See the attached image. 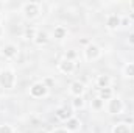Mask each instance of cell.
<instances>
[{"mask_svg": "<svg viewBox=\"0 0 134 133\" xmlns=\"http://www.w3.org/2000/svg\"><path fill=\"white\" fill-rule=\"evenodd\" d=\"M17 83V75L16 70L11 67H3L0 69V88L5 91H11L16 88Z\"/></svg>", "mask_w": 134, "mask_h": 133, "instance_id": "1", "label": "cell"}, {"mask_svg": "<svg viewBox=\"0 0 134 133\" xmlns=\"http://www.w3.org/2000/svg\"><path fill=\"white\" fill-rule=\"evenodd\" d=\"M20 13L27 21H34L42 13V3L41 2H25L20 6Z\"/></svg>", "mask_w": 134, "mask_h": 133, "instance_id": "2", "label": "cell"}, {"mask_svg": "<svg viewBox=\"0 0 134 133\" xmlns=\"http://www.w3.org/2000/svg\"><path fill=\"white\" fill-rule=\"evenodd\" d=\"M104 108H106L108 114H111V116H119V114H122V113L125 111V103H123V100L120 99L119 96H114L111 100L106 102Z\"/></svg>", "mask_w": 134, "mask_h": 133, "instance_id": "3", "label": "cell"}, {"mask_svg": "<svg viewBox=\"0 0 134 133\" xmlns=\"http://www.w3.org/2000/svg\"><path fill=\"white\" fill-rule=\"evenodd\" d=\"M48 93H50V89L47 88V85L42 80L41 81H34L33 85L30 86V89H28V94L33 99H44V97L48 96Z\"/></svg>", "mask_w": 134, "mask_h": 133, "instance_id": "4", "label": "cell"}, {"mask_svg": "<svg viewBox=\"0 0 134 133\" xmlns=\"http://www.w3.org/2000/svg\"><path fill=\"white\" fill-rule=\"evenodd\" d=\"M103 50H101L100 45H97L95 42H91L89 45H86L83 49V55H84V60L86 61H97L101 57Z\"/></svg>", "mask_w": 134, "mask_h": 133, "instance_id": "5", "label": "cell"}, {"mask_svg": "<svg viewBox=\"0 0 134 133\" xmlns=\"http://www.w3.org/2000/svg\"><path fill=\"white\" fill-rule=\"evenodd\" d=\"M0 53H2V57H3L5 60H14V58L19 55V47H17L14 42H8V44H5V45L2 47Z\"/></svg>", "mask_w": 134, "mask_h": 133, "instance_id": "6", "label": "cell"}, {"mask_svg": "<svg viewBox=\"0 0 134 133\" xmlns=\"http://www.w3.org/2000/svg\"><path fill=\"white\" fill-rule=\"evenodd\" d=\"M122 27V17L115 13H111L106 16V28L109 32H117Z\"/></svg>", "mask_w": 134, "mask_h": 133, "instance_id": "7", "label": "cell"}, {"mask_svg": "<svg viewBox=\"0 0 134 133\" xmlns=\"http://www.w3.org/2000/svg\"><path fill=\"white\" fill-rule=\"evenodd\" d=\"M69 93H70V96H73V97H83L84 93H86V86H84L83 81L73 80V81L69 85Z\"/></svg>", "mask_w": 134, "mask_h": 133, "instance_id": "8", "label": "cell"}, {"mask_svg": "<svg viewBox=\"0 0 134 133\" xmlns=\"http://www.w3.org/2000/svg\"><path fill=\"white\" fill-rule=\"evenodd\" d=\"M75 69H76L75 61H70V60L63 58V60L58 63V70H59L61 74H64V75H72V74L75 72Z\"/></svg>", "mask_w": 134, "mask_h": 133, "instance_id": "9", "label": "cell"}, {"mask_svg": "<svg viewBox=\"0 0 134 133\" xmlns=\"http://www.w3.org/2000/svg\"><path fill=\"white\" fill-rule=\"evenodd\" d=\"M69 36V30H67L66 25H55L53 30H52V38L58 42H63Z\"/></svg>", "mask_w": 134, "mask_h": 133, "instance_id": "10", "label": "cell"}, {"mask_svg": "<svg viewBox=\"0 0 134 133\" xmlns=\"http://www.w3.org/2000/svg\"><path fill=\"white\" fill-rule=\"evenodd\" d=\"M55 116H56L58 121H61V122H67L70 117H73V113H72L70 108H67L66 105H63V106H58V108L55 110Z\"/></svg>", "mask_w": 134, "mask_h": 133, "instance_id": "11", "label": "cell"}, {"mask_svg": "<svg viewBox=\"0 0 134 133\" xmlns=\"http://www.w3.org/2000/svg\"><path fill=\"white\" fill-rule=\"evenodd\" d=\"M81 125H83V122H81L76 116H73V117H70V119L66 122L64 129H66L69 133H76V132L81 130Z\"/></svg>", "mask_w": 134, "mask_h": 133, "instance_id": "12", "label": "cell"}, {"mask_svg": "<svg viewBox=\"0 0 134 133\" xmlns=\"http://www.w3.org/2000/svg\"><path fill=\"white\" fill-rule=\"evenodd\" d=\"M48 41H50V36H48L47 32L37 30V33H36V36H34V39H33V44L36 47H44V45L48 44Z\"/></svg>", "mask_w": 134, "mask_h": 133, "instance_id": "13", "label": "cell"}, {"mask_svg": "<svg viewBox=\"0 0 134 133\" xmlns=\"http://www.w3.org/2000/svg\"><path fill=\"white\" fill-rule=\"evenodd\" d=\"M95 83H97V88H98V89L111 88V85H112V78H111V75H108V74H101V75L97 77Z\"/></svg>", "mask_w": 134, "mask_h": 133, "instance_id": "14", "label": "cell"}, {"mask_svg": "<svg viewBox=\"0 0 134 133\" xmlns=\"http://www.w3.org/2000/svg\"><path fill=\"white\" fill-rule=\"evenodd\" d=\"M111 133H131V125L128 122H117L112 125Z\"/></svg>", "mask_w": 134, "mask_h": 133, "instance_id": "15", "label": "cell"}, {"mask_svg": "<svg viewBox=\"0 0 134 133\" xmlns=\"http://www.w3.org/2000/svg\"><path fill=\"white\" fill-rule=\"evenodd\" d=\"M114 89L112 88H103V89H98V97H100L103 102H108L114 97Z\"/></svg>", "mask_w": 134, "mask_h": 133, "instance_id": "16", "label": "cell"}, {"mask_svg": "<svg viewBox=\"0 0 134 133\" xmlns=\"http://www.w3.org/2000/svg\"><path fill=\"white\" fill-rule=\"evenodd\" d=\"M122 74L125 78H134V63H126L122 69Z\"/></svg>", "mask_w": 134, "mask_h": 133, "instance_id": "17", "label": "cell"}, {"mask_svg": "<svg viewBox=\"0 0 134 133\" xmlns=\"http://www.w3.org/2000/svg\"><path fill=\"white\" fill-rule=\"evenodd\" d=\"M104 105H106V102H103L98 96L91 100V108H92V110H95V111H101V110L104 108Z\"/></svg>", "mask_w": 134, "mask_h": 133, "instance_id": "18", "label": "cell"}, {"mask_svg": "<svg viewBox=\"0 0 134 133\" xmlns=\"http://www.w3.org/2000/svg\"><path fill=\"white\" fill-rule=\"evenodd\" d=\"M84 105H86L84 97H73V100H72V108L73 110H83Z\"/></svg>", "mask_w": 134, "mask_h": 133, "instance_id": "19", "label": "cell"}, {"mask_svg": "<svg viewBox=\"0 0 134 133\" xmlns=\"http://www.w3.org/2000/svg\"><path fill=\"white\" fill-rule=\"evenodd\" d=\"M37 33V30L34 28V27H27L25 30H24V39H27V41H33L34 36Z\"/></svg>", "mask_w": 134, "mask_h": 133, "instance_id": "20", "label": "cell"}, {"mask_svg": "<svg viewBox=\"0 0 134 133\" xmlns=\"http://www.w3.org/2000/svg\"><path fill=\"white\" fill-rule=\"evenodd\" d=\"M76 57H78V52H76V50H73V49H69V50H66V55H64V58H66V60L75 61V60H76Z\"/></svg>", "mask_w": 134, "mask_h": 133, "instance_id": "21", "label": "cell"}, {"mask_svg": "<svg viewBox=\"0 0 134 133\" xmlns=\"http://www.w3.org/2000/svg\"><path fill=\"white\" fill-rule=\"evenodd\" d=\"M0 133H14V129L9 124H2L0 125Z\"/></svg>", "mask_w": 134, "mask_h": 133, "instance_id": "22", "label": "cell"}, {"mask_svg": "<svg viewBox=\"0 0 134 133\" xmlns=\"http://www.w3.org/2000/svg\"><path fill=\"white\" fill-rule=\"evenodd\" d=\"M42 81H44V83L47 85V88H48V89H50V88H52V86L55 85V80H53V78H50V77H47V78H44Z\"/></svg>", "mask_w": 134, "mask_h": 133, "instance_id": "23", "label": "cell"}, {"mask_svg": "<svg viewBox=\"0 0 134 133\" xmlns=\"http://www.w3.org/2000/svg\"><path fill=\"white\" fill-rule=\"evenodd\" d=\"M48 133H69V132H67L64 127H56V129H53L52 132H48Z\"/></svg>", "mask_w": 134, "mask_h": 133, "instance_id": "24", "label": "cell"}, {"mask_svg": "<svg viewBox=\"0 0 134 133\" xmlns=\"http://www.w3.org/2000/svg\"><path fill=\"white\" fill-rule=\"evenodd\" d=\"M128 44L131 47H134V32H131V33L128 34Z\"/></svg>", "mask_w": 134, "mask_h": 133, "instance_id": "25", "label": "cell"}, {"mask_svg": "<svg viewBox=\"0 0 134 133\" xmlns=\"http://www.w3.org/2000/svg\"><path fill=\"white\" fill-rule=\"evenodd\" d=\"M128 25H131V21L128 17H122V27H128Z\"/></svg>", "mask_w": 134, "mask_h": 133, "instance_id": "26", "label": "cell"}, {"mask_svg": "<svg viewBox=\"0 0 134 133\" xmlns=\"http://www.w3.org/2000/svg\"><path fill=\"white\" fill-rule=\"evenodd\" d=\"M128 6H130V9H131V11H134V0H131V2L128 3Z\"/></svg>", "mask_w": 134, "mask_h": 133, "instance_id": "27", "label": "cell"}, {"mask_svg": "<svg viewBox=\"0 0 134 133\" xmlns=\"http://www.w3.org/2000/svg\"><path fill=\"white\" fill-rule=\"evenodd\" d=\"M3 34H5V30H3V27H2V25H0V38H2V36H3Z\"/></svg>", "mask_w": 134, "mask_h": 133, "instance_id": "28", "label": "cell"}, {"mask_svg": "<svg viewBox=\"0 0 134 133\" xmlns=\"http://www.w3.org/2000/svg\"><path fill=\"white\" fill-rule=\"evenodd\" d=\"M37 133H47V132H44V130H41V132H37Z\"/></svg>", "mask_w": 134, "mask_h": 133, "instance_id": "29", "label": "cell"}, {"mask_svg": "<svg viewBox=\"0 0 134 133\" xmlns=\"http://www.w3.org/2000/svg\"><path fill=\"white\" fill-rule=\"evenodd\" d=\"M0 22H2V14H0Z\"/></svg>", "mask_w": 134, "mask_h": 133, "instance_id": "30", "label": "cell"}, {"mask_svg": "<svg viewBox=\"0 0 134 133\" xmlns=\"http://www.w3.org/2000/svg\"><path fill=\"white\" fill-rule=\"evenodd\" d=\"M0 9H2V3H0Z\"/></svg>", "mask_w": 134, "mask_h": 133, "instance_id": "31", "label": "cell"}]
</instances>
